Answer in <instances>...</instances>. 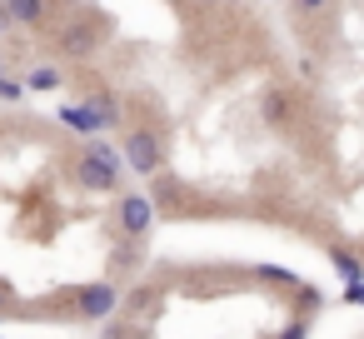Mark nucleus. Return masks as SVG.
Masks as SVG:
<instances>
[{"mask_svg":"<svg viewBox=\"0 0 364 339\" xmlns=\"http://www.w3.org/2000/svg\"><path fill=\"white\" fill-rule=\"evenodd\" d=\"M150 225H155V200L140 195V190L120 195V235H125V240H145Z\"/></svg>","mask_w":364,"mask_h":339,"instance_id":"5","label":"nucleus"},{"mask_svg":"<svg viewBox=\"0 0 364 339\" xmlns=\"http://www.w3.org/2000/svg\"><path fill=\"white\" fill-rule=\"evenodd\" d=\"M120 160L135 170V175H160L165 170V145L155 130H130L125 145H120Z\"/></svg>","mask_w":364,"mask_h":339,"instance_id":"3","label":"nucleus"},{"mask_svg":"<svg viewBox=\"0 0 364 339\" xmlns=\"http://www.w3.org/2000/svg\"><path fill=\"white\" fill-rule=\"evenodd\" d=\"M60 80H65V75H60L55 65H31V70H26V90H60Z\"/></svg>","mask_w":364,"mask_h":339,"instance_id":"8","label":"nucleus"},{"mask_svg":"<svg viewBox=\"0 0 364 339\" xmlns=\"http://www.w3.org/2000/svg\"><path fill=\"white\" fill-rule=\"evenodd\" d=\"M304 334H309V319H294V324H289L279 339H304Z\"/></svg>","mask_w":364,"mask_h":339,"instance_id":"14","label":"nucleus"},{"mask_svg":"<svg viewBox=\"0 0 364 339\" xmlns=\"http://www.w3.org/2000/svg\"><path fill=\"white\" fill-rule=\"evenodd\" d=\"M0 80H6V55H0Z\"/></svg>","mask_w":364,"mask_h":339,"instance_id":"18","label":"nucleus"},{"mask_svg":"<svg viewBox=\"0 0 364 339\" xmlns=\"http://www.w3.org/2000/svg\"><path fill=\"white\" fill-rule=\"evenodd\" d=\"M16 304V289H11V279H0V314H6Z\"/></svg>","mask_w":364,"mask_h":339,"instance_id":"16","label":"nucleus"},{"mask_svg":"<svg viewBox=\"0 0 364 339\" xmlns=\"http://www.w3.org/2000/svg\"><path fill=\"white\" fill-rule=\"evenodd\" d=\"M55 50H60L65 60H90V55L100 50V31H95L90 21H65V26L55 31Z\"/></svg>","mask_w":364,"mask_h":339,"instance_id":"4","label":"nucleus"},{"mask_svg":"<svg viewBox=\"0 0 364 339\" xmlns=\"http://www.w3.org/2000/svg\"><path fill=\"white\" fill-rule=\"evenodd\" d=\"M6 11H11V21H16V26L41 31V26L50 21V0H6Z\"/></svg>","mask_w":364,"mask_h":339,"instance_id":"7","label":"nucleus"},{"mask_svg":"<svg viewBox=\"0 0 364 339\" xmlns=\"http://www.w3.org/2000/svg\"><path fill=\"white\" fill-rule=\"evenodd\" d=\"M284 115H289V95L284 90H269L264 95V120L269 125H284Z\"/></svg>","mask_w":364,"mask_h":339,"instance_id":"11","label":"nucleus"},{"mask_svg":"<svg viewBox=\"0 0 364 339\" xmlns=\"http://www.w3.org/2000/svg\"><path fill=\"white\" fill-rule=\"evenodd\" d=\"M85 105H90V110H95V115H100V125H105V130H110V125H115V120H120V100H115V95H110V90H95V95H90V100H85Z\"/></svg>","mask_w":364,"mask_h":339,"instance_id":"9","label":"nucleus"},{"mask_svg":"<svg viewBox=\"0 0 364 339\" xmlns=\"http://www.w3.org/2000/svg\"><path fill=\"white\" fill-rule=\"evenodd\" d=\"M75 314L85 324H105L120 314V284L115 279H95V284H80L75 289Z\"/></svg>","mask_w":364,"mask_h":339,"instance_id":"2","label":"nucleus"},{"mask_svg":"<svg viewBox=\"0 0 364 339\" xmlns=\"http://www.w3.org/2000/svg\"><path fill=\"white\" fill-rule=\"evenodd\" d=\"M105 339H140V329H130V319H110Z\"/></svg>","mask_w":364,"mask_h":339,"instance_id":"12","label":"nucleus"},{"mask_svg":"<svg viewBox=\"0 0 364 339\" xmlns=\"http://www.w3.org/2000/svg\"><path fill=\"white\" fill-rule=\"evenodd\" d=\"M329 6V0H294V11H304V16H319Z\"/></svg>","mask_w":364,"mask_h":339,"instance_id":"15","label":"nucleus"},{"mask_svg":"<svg viewBox=\"0 0 364 339\" xmlns=\"http://www.w3.org/2000/svg\"><path fill=\"white\" fill-rule=\"evenodd\" d=\"M329 264H334V269H339V274H344L349 284H359V279H364V264H359V259H354L349 249H339V244L329 249Z\"/></svg>","mask_w":364,"mask_h":339,"instance_id":"10","label":"nucleus"},{"mask_svg":"<svg viewBox=\"0 0 364 339\" xmlns=\"http://www.w3.org/2000/svg\"><path fill=\"white\" fill-rule=\"evenodd\" d=\"M60 125H65V130H75V135H85V140H95V135L105 130V125H100V115H95L85 100H80V105H60Z\"/></svg>","mask_w":364,"mask_h":339,"instance_id":"6","label":"nucleus"},{"mask_svg":"<svg viewBox=\"0 0 364 339\" xmlns=\"http://www.w3.org/2000/svg\"><path fill=\"white\" fill-rule=\"evenodd\" d=\"M344 299H349V304H364V279H359V284H344Z\"/></svg>","mask_w":364,"mask_h":339,"instance_id":"17","label":"nucleus"},{"mask_svg":"<svg viewBox=\"0 0 364 339\" xmlns=\"http://www.w3.org/2000/svg\"><path fill=\"white\" fill-rule=\"evenodd\" d=\"M120 150H110L105 140H90L80 155H75V185L80 190H95V195H110L120 185Z\"/></svg>","mask_w":364,"mask_h":339,"instance_id":"1","label":"nucleus"},{"mask_svg":"<svg viewBox=\"0 0 364 339\" xmlns=\"http://www.w3.org/2000/svg\"><path fill=\"white\" fill-rule=\"evenodd\" d=\"M200 6H210V0H200Z\"/></svg>","mask_w":364,"mask_h":339,"instance_id":"19","label":"nucleus"},{"mask_svg":"<svg viewBox=\"0 0 364 339\" xmlns=\"http://www.w3.org/2000/svg\"><path fill=\"white\" fill-rule=\"evenodd\" d=\"M26 95V80H0V100H21Z\"/></svg>","mask_w":364,"mask_h":339,"instance_id":"13","label":"nucleus"}]
</instances>
